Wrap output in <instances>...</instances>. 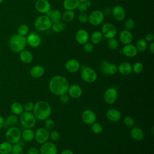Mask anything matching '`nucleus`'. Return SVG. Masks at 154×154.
Instances as JSON below:
<instances>
[{"label": "nucleus", "mask_w": 154, "mask_h": 154, "mask_svg": "<svg viewBox=\"0 0 154 154\" xmlns=\"http://www.w3.org/2000/svg\"><path fill=\"white\" fill-rule=\"evenodd\" d=\"M117 67L118 72L122 75H129L132 72V65L128 62H122Z\"/></svg>", "instance_id": "b1692460"}, {"label": "nucleus", "mask_w": 154, "mask_h": 154, "mask_svg": "<svg viewBox=\"0 0 154 154\" xmlns=\"http://www.w3.org/2000/svg\"><path fill=\"white\" fill-rule=\"evenodd\" d=\"M45 121V128L48 130L52 129L55 126V122L51 119H47L44 120Z\"/></svg>", "instance_id": "a18cd8bd"}, {"label": "nucleus", "mask_w": 154, "mask_h": 154, "mask_svg": "<svg viewBox=\"0 0 154 154\" xmlns=\"http://www.w3.org/2000/svg\"><path fill=\"white\" fill-rule=\"evenodd\" d=\"M35 10L42 14H46L51 10V4L48 0H37L35 3Z\"/></svg>", "instance_id": "dca6fc26"}, {"label": "nucleus", "mask_w": 154, "mask_h": 154, "mask_svg": "<svg viewBox=\"0 0 154 154\" xmlns=\"http://www.w3.org/2000/svg\"><path fill=\"white\" fill-rule=\"evenodd\" d=\"M65 69L69 73H75L80 68V63L76 59H70L65 64Z\"/></svg>", "instance_id": "aec40b11"}, {"label": "nucleus", "mask_w": 154, "mask_h": 154, "mask_svg": "<svg viewBox=\"0 0 154 154\" xmlns=\"http://www.w3.org/2000/svg\"><path fill=\"white\" fill-rule=\"evenodd\" d=\"M60 134L58 131H52L49 132V138L54 141H58L60 139Z\"/></svg>", "instance_id": "49530a36"}, {"label": "nucleus", "mask_w": 154, "mask_h": 154, "mask_svg": "<svg viewBox=\"0 0 154 154\" xmlns=\"http://www.w3.org/2000/svg\"><path fill=\"white\" fill-rule=\"evenodd\" d=\"M84 45V50L85 51V52H87V53H90L91 52L93 51L94 50V46L93 44L91 43H89V42H87L85 44L83 45Z\"/></svg>", "instance_id": "8fccbe9b"}, {"label": "nucleus", "mask_w": 154, "mask_h": 154, "mask_svg": "<svg viewBox=\"0 0 154 154\" xmlns=\"http://www.w3.org/2000/svg\"><path fill=\"white\" fill-rule=\"evenodd\" d=\"M124 26L125 29L128 31H131L134 29L135 26V22L132 19H128L125 20L124 23Z\"/></svg>", "instance_id": "79ce46f5"}, {"label": "nucleus", "mask_w": 154, "mask_h": 154, "mask_svg": "<svg viewBox=\"0 0 154 154\" xmlns=\"http://www.w3.org/2000/svg\"><path fill=\"white\" fill-rule=\"evenodd\" d=\"M123 123L128 127H133L135 124V120L131 116H126L123 119Z\"/></svg>", "instance_id": "37998d69"}, {"label": "nucleus", "mask_w": 154, "mask_h": 154, "mask_svg": "<svg viewBox=\"0 0 154 154\" xmlns=\"http://www.w3.org/2000/svg\"><path fill=\"white\" fill-rule=\"evenodd\" d=\"M19 53V58L22 63L29 64L32 61L34 57L30 51L24 49Z\"/></svg>", "instance_id": "a878e982"}, {"label": "nucleus", "mask_w": 154, "mask_h": 154, "mask_svg": "<svg viewBox=\"0 0 154 154\" xmlns=\"http://www.w3.org/2000/svg\"><path fill=\"white\" fill-rule=\"evenodd\" d=\"M29 32V27L26 24H22L19 25V26L17 28V34L22 35L25 36Z\"/></svg>", "instance_id": "e433bc0d"}, {"label": "nucleus", "mask_w": 154, "mask_h": 154, "mask_svg": "<svg viewBox=\"0 0 154 154\" xmlns=\"http://www.w3.org/2000/svg\"><path fill=\"white\" fill-rule=\"evenodd\" d=\"M153 38H154V37H153V35L152 34H147L145 36V38L144 40L147 42H152L153 40Z\"/></svg>", "instance_id": "6e6d98bb"}, {"label": "nucleus", "mask_w": 154, "mask_h": 154, "mask_svg": "<svg viewBox=\"0 0 154 154\" xmlns=\"http://www.w3.org/2000/svg\"><path fill=\"white\" fill-rule=\"evenodd\" d=\"M135 47L138 52H144L147 48V43L144 38H140L137 40Z\"/></svg>", "instance_id": "c9c22d12"}, {"label": "nucleus", "mask_w": 154, "mask_h": 154, "mask_svg": "<svg viewBox=\"0 0 154 154\" xmlns=\"http://www.w3.org/2000/svg\"><path fill=\"white\" fill-rule=\"evenodd\" d=\"M67 92L69 96L72 98L78 99L82 94V89L79 85L77 84H73L71 85H69Z\"/></svg>", "instance_id": "f3484780"}, {"label": "nucleus", "mask_w": 154, "mask_h": 154, "mask_svg": "<svg viewBox=\"0 0 154 154\" xmlns=\"http://www.w3.org/2000/svg\"><path fill=\"white\" fill-rule=\"evenodd\" d=\"M66 28V25L64 22H62L61 21L54 23L52 25L51 28L55 32H61L65 30Z\"/></svg>", "instance_id": "f704fd0d"}, {"label": "nucleus", "mask_w": 154, "mask_h": 154, "mask_svg": "<svg viewBox=\"0 0 154 154\" xmlns=\"http://www.w3.org/2000/svg\"><path fill=\"white\" fill-rule=\"evenodd\" d=\"M26 154H40V151L37 147H32L28 150Z\"/></svg>", "instance_id": "5fc2aeb1"}, {"label": "nucleus", "mask_w": 154, "mask_h": 154, "mask_svg": "<svg viewBox=\"0 0 154 154\" xmlns=\"http://www.w3.org/2000/svg\"><path fill=\"white\" fill-rule=\"evenodd\" d=\"M105 15L100 10H96L92 11L88 16V22L93 26L100 25L104 20Z\"/></svg>", "instance_id": "1a4fd4ad"}, {"label": "nucleus", "mask_w": 154, "mask_h": 154, "mask_svg": "<svg viewBox=\"0 0 154 154\" xmlns=\"http://www.w3.org/2000/svg\"><path fill=\"white\" fill-rule=\"evenodd\" d=\"M84 3L85 4V5H87V7H89L91 5V2L90 0H87L86 1L84 2Z\"/></svg>", "instance_id": "680f3d73"}, {"label": "nucleus", "mask_w": 154, "mask_h": 154, "mask_svg": "<svg viewBox=\"0 0 154 154\" xmlns=\"http://www.w3.org/2000/svg\"><path fill=\"white\" fill-rule=\"evenodd\" d=\"M87 8L88 7H87L84 2H79L77 7V9L81 13H85L87 10Z\"/></svg>", "instance_id": "864d4df0"}, {"label": "nucleus", "mask_w": 154, "mask_h": 154, "mask_svg": "<svg viewBox=\"0 0 154 154\" xmlns=\"http://www.w3.org/2000/svg\"><path fill=\"white\" fill-rule=\"evenodd\" d=\"M19 121L25 128H32L36 123V119L31 112L23 111L19 115Z\"/></svg>", "instance_id": "39448f33"}, {"label": "nucleus", "mask_w": 154, "mask_h": 154, "mask_svg": "<svg viewBox=\"0 0 154 154\" xmlns=\"http://www.w3.org/2000/svg\"><path fill=\"white\" fill-rule=\"evenodd\" d=\"M34 132L31 128H25L21 132V138L26 142H31L34 139Z\"/></svg>", "instance_id": "cd10ccee"}, {"label": "nucleus", "mask_w": 154, "mask_h": 154, "mask_svg": "<svg viewBox=\"0 0 154 154\" xmlns=\"http://www.w3.org/2000/svg\"><path fill=\"white\" fill-rule=\"evenodd\" d=\"M4 123H5V119H4L3 117L0 116V129L4 127Z\"/></svg>", "instance_id": "052dcab7"}, {"label": "nucleus", "mask_w": 154, "mask_h": 154, "mask_svg": "<svg viewBox=\"0 0 154 154\" xmlns=\"http://www.w3.org/2000/svg\"><path fill=\"white\" fill-rule=\"evenodd\" d=\"M7 141L12 144L19 143L21 138V131L16 126H10L5 132Z\"/></svg>", "instance_id": "423d86ee"}, {"label": "nucleus", "mask_w": 154, "mask_h": 154, "mask_svg": "<svg viewBox=\"0 0 154 154\" xmlns=\"http://www.w3.org/2000/svg\"><path fill=\"white\" fill-rule=\"evenodd\" d=\"M29 73L33 78H40L45 73V68L42 65H35L30 69Z\"/></svg>", "instance_id": "5701e85b"}, {"label": "nucleus", "mask_w": 154, "mask_h": 154, "mask_svg": "<svg viewBox=\"0 0 154 154\" xmlns=\"http://www.w3.org/2000/svg\"><path fill=\"white\" fill-rule=\"evenodd\" d=\"M26 38V43L27 44L32 47V48H37L42 43V39L41 37L36 33L31 32H30Z\"/></svg>", "instance_id": "2eb2a0df"}, {"label": "nucleus", "mask_w": 154, "mask_h": 154, "mask_svg": "<svg viewBox=\"0 0 154 154\" xmlns=\"http://www.w3.org/2000/svg\"><path fill=\"white\" fill-rule=\"evenodd\" d=\"M132 72L138 74L141 73L144 70V66L140 62H136L135 63L133 66H132Z\"/></svg>", "instance_id": "4c0bfd02"}, {"label": "nucleus", "mask_w": 154, "mask_h": 154, "mask_svg": "<svg viewBox=\"0 0 154 154\" xmlns=\"http://www.w3.org/2000/svg\"><path fill=\"white\" fill-rule=\"evenodd\" d=\"M79 2H84L85 1H86L87 0H78Z\"/></svg>", "instance_id": "e2e57ef3"}, {"label": "nucleus", "mask_w": 154, "mask_h": 154, "mask_svg": "<svg viewBox=\"0 0 154 154\" xmlns=\"http://www.w3.org/2000/svg\"><path fill=\"white\" fill-rule=\"evenodd\" d=\"M122 117L121 112L116 108H110L106 112V117L108 120L112 122H119Z\"/></svg>", "instance_id": "a211bd4d"}, {"label": "nucleus", "mask_w": 154, "mask_h": 154, "mask_svg": "<svg viewBox=\"0 0 154 154\" xmlns=\"http://www.w3.org/2000/svg\"><path fill=\"white\" fill-rule=\"evenodd\" d=\"M122 53L123 55L128 57L133 58L137 55L138 51L135 45L130 43L125 45L123 46L122 49Z\"/></svg>", "instance_id": "412c9836"}, {"label": "nucleus", "mask_w": 154, "mask_h": 154, "mask_svg": "<svg viewBox=\"0 0 154 154\" xmlns=\"http://www.w3.org/2000/svg\"><path fill=\"white\" fill-rule=\"evenodd\" d=\"M149 48L150 52L152 54H153V53H154V43H153V42H150V43L149 44Z\"/></svg>", "instance_id": "13d9d810"}, {"label": "nucleus", "mask_w": 154, "mask_h": 154, "mask_svg": "<svg viewBox=\"0 0 154 154\" xmlns=\"http://www.w3.org/2000/svg\"><path fill=\"white\" fill-rule=\"evenodd\" d=\"M117 72H118L117 66L115 64L110 63L108 67V75H114L117 73Z\"/></svg>", "instance_id": "c03bdc74"}, {"label": "nucleus", "mask_w": 154, "mask_h": 154, "mask_svg": "<svg viewBox=\"0 0 154 154\" xmlns=\"http://www.w3.org/2000/svg\"><path fill=\"white\" fill-rule=\"evenodd\" d=\"M78 19L79 22L85 23L88 21V15L85 13H81L79 14Z\"/></svg>", "instance_id": "09e8293b"}, {"label": "nucleus", "mask_w": 154, "mask_h": 154, "mask_svg": "<svg viewBox=\"0 0 154 154\" xmlns=\"http://www.w3.org/2000/svg\"><path fill=\"white\" fill-rule=\"evenodd\" d=\"M75 17V13L72 10H66L61 15V19L64 22H70L73 20Z\"/></svg>", "instance_id": "473e14b6"}, {"label": "nucleus", "mask_w": 154, "mask_h": 154, "mask_svg": "<svg viewBox=\"0 0 154 154\" xmlns=\"http://www.w3.org/2000/svg\"><path fill=\"white\" fill-rule=\"evenodd\" d=\"M52 25V21L46 14H43L37 17L34 23V28L40 31H46L51 28Z\"/></svg>", "instance_id": "20e7f679"}, {"label": "nucleus", "mask_w": 154, "mask_h": 154, "mask_svg": "<svg viewBox=\"0 0 154 154\" xmlns=\"http://www.w3.org/2000/svg\"><path fill=\"white\" fill-rule=\"evenodd\" d=\"M75 40L80 45H84L89 40V34L84 29H80L75 34Z\"/></svg>", "instance_id": "6ab92c4d"}, {"label": "nucleus", "mask_w": 154, "mask_h": 154, "mask_svg": "<svg viewBox=\"0 0 154 154\" xmlns=\"http://www.w3.org/2000/svg\"><path fill=\"white\" fill-rule=\"evenodd\" d=\"M69 85V82L66 77L56 75L50 79L48 87L53 94L60 96L67 93Z\"/></svg>", "instance_id": "f257e3e1"}, {"label": "nucleus", "mask_w": 154, "mask_h": 154, "mask_svg": "<svg viewBox=\"0 0 154 154\" xmlns=\"http://www.w3.org/2000/svg\"><path fill=\"white\" fill-rule=\"evenodd\" d=\"M109 63L107 61H103L102 62L100 67H101V70L102 73L106 75H108V67L109 66Z\"/></svg>", "instance_id": "de8ad7c7"}, {"label": "nucleus", "mask_w": 154, "mask_h": 154, "mask_svg": "<svg viewBox=\"0 0 154 154\" xmlns=\"http://www.w3.org/2000/svg\"><path fill=\"white\" fill-rule=\"evenodd\" d=\"M60 154H74V153L70 149H65V150H63Z\"/></svg>", "instance_id": "bf43d9fd"}, {"label": "nucleus", "mask_w": 154, "mask_h": 154, "mask_svg": "<svg viewBox=\"0 0 154 154\" xmlns=\"http://www.w3.org/2000/svg\"><path fill=\"white\" fill-rule=\"evenodd\" d=\"M39 151L40 154H57L58 149L55 143L48 141L42 144Z\"/></svg>", "instance_id": "f8f14e48"}, {"label": "nucleus", "mask_w": 154, "mask_h": 154, "mask_svg": "<svg viewBox=\"0 0 154 154\" xmlns=\"http://www.w3.org/2000/svg\"><path fill=\"white\" fill-rule=\"evenodd\" d=\"M26 44L25 36H22L18 34L12 35L9 40V47L10 49L16 53H19L24 50Z\"/></svg>", "instance_id": "7ed1b4c3"}, {"label": "nucleus", "mask_w": 154, "mask_h": 154, "mask_svg": "<svg viewBox=\"0 0 154 154\" xmlns=\"http://www.w3.org/2000/svg\"><path fill=\"white\" fill-rule=\"evenodd\" d=\"M104 15H109L111 13V9L110 8H106L104 9V11H102Z\"/></svg>", "instance_id": "4d7b16f0"}, {"label": "nucleus", "mask_w": 154, "mask_h": 154, "mask_svg": "<svg viewBox=\"0 0 154 154\" xmlns=\"http://www.w3.org/2000/svg\"><path fill=\"white\" fill-rule=\"evenodd\" d=\"M12 144L7 141L0 143V154H10L12 149Z\"/></svg>", "instance_id": "2f4dec72"}, {"label": "nucleus", "mask_w": 154, "mask_h": 154, "mask_svg": "<svg viewBox=\"0 0 154 154\" xmlns=\"http://www.w3.org/2000/svg\"><path fill=\"white\" fill-rule=\"evenodd\" d=\"M34 104L33 102H26L24 106H23V110L25 111H28V112H31L33 110V108H34Z\"/></svg>", "instance_id": "3c124183"}, {"label": "nucleus", "mask_w": 154, "mask_h": 154, "mask_svg": "<svg viewBox=\"0 0 154 154\" xmlns=\"http://www.w3.org/2000/svg\"><path fill=\"white\" fill-rule=\"evenodd\" d=\"M4 1V0H0V4H1V3H2Z\"/></svg>", "instance_id": "0e129e2a"}, {"label": "nucleus", "mask_w": 154, "mask_h": 154, "mask_svg": "<svg viewBox=\"0 0 154 154\" xmlns=\"http://www.w3.org/2000/svg\"><path fill=\"white\" fill-rule=\"evenodd\" d=\"M81 119L85 124L91 125L96 121V115L93 110L87 109L82 112Z\"/></svg>", "instance_id": "ddd939ff"}, {"label": "nucleus", "mask_w": 154, "mask_h": 154, "mask_svg": "<svg viewBox=\"0 0 154 154\" xmlns=\"http://www.w3.org/2000/svg\"><path fill=\"white\" fill-rule=\"evenodd\" d=\"M111 13L114 19L118 22L123 20L126 16V12L124 8L119 5L114 6L111 9Z\"/></svg>", "instance_id": "4468645a"}, {"label": "nucleus", "mask_w": 154, "mask_h": 154, "mask_svg": "<svg viewBox=\"0 0 154 154\" xmlns=\"http://www.w3.org/2000/svg\"><path fill=\"white\" fill-rule=\"evenodd\" d=\"M91 131L93 133L96 134H100L103 131V127L101 124L97 122H94L91 125Z\"/></svg>", "instance_id": "ea45409f"}, {"label": "nucleus", "mask_w": 154, "mask_h": 154, "mask_svg": "<svg viewBox=\"0 0 154 154\" xmlns=\"http://www.w3.org/2000/svg\"><path fill=\"white\" fill-rule=\"evenodd\" d=\"M119 40L123 45H128L131 43L133 40V35L130 31L124 29L119 34Z\"/></svg>", "instance_id": "4be33fe9"}, {"label": "nucleus", "mask_w": 154, "mask_h": 154, "mask_svg": "<svg viewBox=\"0 0 154 154\" xmlns=\"http://www.w3.org/2000/svg\"><path fill=\"white\" fill-rule=\"evenodd\" d=\"M81 79L87 83H92L97 78L96 72L91 67L85 66L83 67L81 72Z\"/></svg>", "instance_id": "0eeeda50"}, {"label": "nucleus", "mask_w": 154, "mask_h": 154, "mask_svg": "<svg viewBox=\"0 0 154 154\" xmlns=\"http://www.w3.org/2000/svg\"><path fill=\"white\" fill-rule=\"evenodd\" d=\"M60 101L62 104H64V105L69 103L70 101L69 96L67 95L66 93L60 96Z\"/></svg>", "instance_id": "603ef678"}, {"label": "nucleus", "mask_w": 154, "mask_h": 154, "mask_svg": "<svg viewBox=\"0 0 154 154\" xmlns=\"http://www.w3.org/2000/svg\"><path fill=\"white\" fill-rule=\"evenodd\" d=\"M19 119L17 117V116L13 114V115H10L8 117H6L5 119V123L4 127L5 128H8L10 126H13V125H15L17 124L18 122Z\"/></svg>", "instance_id": "7c9ffc66"}, {"label": "nucleus", "mask_w": 154, "mask_h": 154, "mask_svg": "<svg viewBox=\"0 0 154 154\" xmlns=\"http://www.w3.org/2000/svg\"><path fill=\"white\" fill-rule=\"evenodd\" d=\"M119 43L117 39L114 38H109L108 41V47L111 50H116L119 48Z\"/></svg>", "instance_id": "58836bf2"}, {"label": "nucleus", "mask_w": 154, "mask_h": 154, "mask_svg": "<svg viewBox=\"0 0 154 154\" xmlns=\"http://www.w3.org/2000/svg\"><path fill=\"white\" fill-rule=\"evenodd\" d=\"M79 3L78 0H64L63 5L66 10L74 11L77 8Z\"/></svg>", "instance_id": "c85d7f7f"}, {"label": "nucleus", "mask_w": 154, "mask_h": 154, "mask_svg": "<svg viewBox=\"0 0 154 154\" xmlns=\"http://www.w3.org/2000/svg\"><path fill=\"white\" fill-rule=\"evenodd\" d=\"M10 153L11 154H23V148L22 146L19 143L14 144L12 146V149Z\"/></svg>", "instance_id": "a19ab883"}, {"label": "nucleus", "mask_w": 154, "mask_h": 154, "mask_svg": "<svg viewBox=\"0 0 154 154\" xmlns=\"http://www.w3.org/2000/svg\"><path fill=\"white\" fill-rule=\"evenodd\" d=\"M46 15L50 18L52 23L60 22L61 20L62 14L58 10H50L46 14Z\"/></svg>", "instance_id": "bb28decb"}, {"label": "nucleus", "mask_w": 154, "mask_h": 154, "mask_svg": "<svg viewBox=\"0 0 154 154\" xmlns=\"http://www.w3.org/2000/svg\"><path fill=\"white\" fill-rule=\"evenodd\" d=\"M102 38L103 35L102 34V32L99 31H95L91 34L90 38L91 42V43L97 45L101 42Z\"/></svg>", "instance_id": "72a5a7b5"}, {"label": "nucleus", "mask_w": 154, "mask_h": 154, "mask_svg": "<svg viewBox=\"0 0 154 154\" xmlns=\"http://www.w3.org/2000/svg\"><path fill=\"white\" fill-rule=\"evenodd\" d=\"M131 137L135 140L141 141L144 138V132L143 130L140 127H134L130 131Z\"/></svg>", "instance_id": "393cba45"}, {"label": "nucleus", "mask_w": 154, "mask_h": 154, "mask_svg": "<svg viewBox=\"0 0 154 154\" xmlns=\"http://www.w3.org/2000/svg\"><path fill=\"white\" fill-rule=\"evenodd\" d=\"M51 112L52 108L48 102L40 100L34 104L32 113L37 120L43 121L49 118Z\"/></svg>", "instance_id": "f03ea898"}, {"label": "nucleus", "mask_w": 154, "mask_h": 154, "mask_svg": "<svg viewBox=\"0 0 154 154\" xmlns=\"http://www.w3.org/2000/svg\"><path fill=\"white\" fill-rule=\"evenodd\" d=\"M34 139L38 144H43L49 139V130L45 128H40L34 132Z\"/></svg>", "instance_id": "9b49d317"}, {"label": "nucleus", "mask_w": 154, "mask_h": 154, "mask_svg": "<svg viewBox=\"0 0 154 154\" xmlns=\"http://www.w3.org/2000/svg\"><path fill=\"white\" fill-rule=\"evenodd\" d=\"M117 97L118 92L114 87H109L104 91L103 99L105 102L108 105L114 104L117 100Z\"/></svg>", "instance_id": "9d476101"}, {"label": "nucleus", "mask_w": 154, "mask_h": 154, "mask_svg": "<svg viewBox=\"0 0 154 154\" xmlns=\"http://www.w3.org/2000/svg\"><path fill=\"white\" fill-rule=\"evenodd\" d=\"M103 37L107 39L114 38L117 34V29L114 25L111 23H105L102 26L101 31Z\"/></svg>", "instance_id": "6e6552de"}, {"label": "nucleus", "mask_w": 154, "mask_h": 154, "mask_svg": "<svg viewBox=\"0 0 154 154\" xmlns=\"http://www.w3.org/2000/svg\"><path fill=\"white\" fill-rule=\"evenodd\" d=\"M10 110L13 114L18 116L23 112V106L19 102H14L11 104Z\"/></svg>", "instance_id": "c756f323"}]
</instances>
